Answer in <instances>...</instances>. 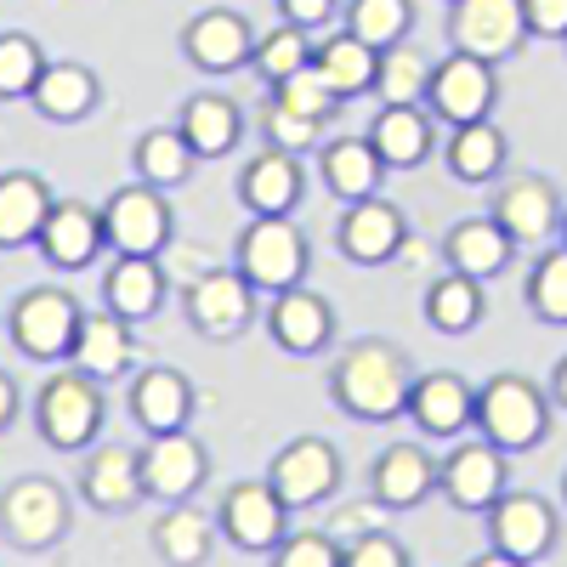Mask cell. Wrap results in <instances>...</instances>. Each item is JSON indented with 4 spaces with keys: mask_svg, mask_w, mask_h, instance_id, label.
I'll list each match as a JSON object with an SVG mask.
<instances>
[{
    "mask_svg": "<svg viewBox=\"0 0 567 567\" xmlns=\"http://www.w3.org/2000/svg\"><path fill=\"white\" fill-rule=\"evenodd\" d=\"M272 567H341V545L323 528L307 534H284V545L272 550Z\"/></svg>",
    "mask_w": 567,
    "mask_h": 567,
    "instance_id": "cell-46",
    "label": "cell"
},
{
    "mask_svg": "<svg viewBox=\"0 0 567 567\" xmlns=\"http://www.w3.org/2000/svg\"><path fill=\"white\" fill-rule=\"evenodd\" d=\"M267 483L290 511H312V505H323L329 494L341 488V454H336V443H323V437H296V443H284L272 454Z\"/></svg>",
    "mask_w": 567,
    "mask_h": 567,
    "instance_id": "cell-13",
    "label": "cell"
},
{
    "mask_svg": "<svg viewBox=\"0 0 567 567\" xmlns=\"http://www.w3.org/2000/svg\"><path fill=\"white\" fill-rule=\"evenodd\" d=\"M194 386H187V374L171 369V363H154L142 369L131 381V420L142 437H171V432H187V420H194Z\"/></svg>",
    "mask_w": 567,
    "mask_h": 567,
    "instance_id": "cell-22",
    "label": "cell"
},
{
    "mask_svg": "<svg viewBox=\"0 0 567 567\" xmlns=\"http://www.w3.org/2000/svg\"><path fill=\"white\" fill-rule=\"evenodd\" d=\"M58 194L34 171H0V250H29L40 245V227L52 216Z\"/></svg>",
    "mask_w": 567,
    "mask_h": 567,
    "instance_id": "cell-25",
    "label": "cell"
},
{
    "mask_svg": "<svg viewBox=\"0 0 567 567\" xmlns=\"http://www.w3.org/2000/svg\"><path fill=\"white\" fill-rule=\"evenodd\" d=\"M261 131H267V148H278V154H307V148H318V136H323V125L318 120H307V114H290V109H267V120H261Z\"/></svg>",
    "mask_w": 567,
    "mask_h": 567,
    "instance_id": "cell-45",
    "label": "cell"
},
{
    "mask_svg": "<svg viewBox=\"0 0 567 567\" xmlns=\"http://www.w3.org/2000/svg\"><path fill=\"white\" fill-rule=\"evenodd\" d=\"M103 210H91L85 199H58L52 205V216H45V227H40V256H45V267L52 272H85L91 261L103 256Z\"/></svg>",
    "mask_w": 567,
    "mask_h": 567,
    "instance_id": "cell-20",
    "label": "cell"
},
{
    "mask_svg": "<svg viewBox=\"0 0 567 567\" xmlns=\"http://www.w3.org/2000/svg\"><path fill=\"white\" fill-rule=\"evenodd\" d=\"M182 58L205 74H233L256 58V29L245 12H227V7L194 12L182 23Z\"/></svg>",
    "mask_w": 567,
    "mask_h": 567,
    "instance_id": "cell-15",
    "label": "cell"
},
{
    "mask_svg": "<svg viewBox=\"0 0 567 567\" xmlns=\"http://www.w3.org/2000/svg\"><path fill=\"white\" fill-rule=\"evenodd\" d=\"M307 63H312V34L296 29V23H278L272 34H261L256 40V58H250V69L261 74V85H284L290 74H301Z\"/></svg>",
    "mask_w": 567,
    "mask_h": 567,
    "instance_id": "cell-41",
    "label": "cell"
},
{
    "mask_svg": "<svg viewBox=\"0 0 567 567\" xmlns=\"http://www.w3.org/2000/svg\"><path fill=\"white\" fill-rule=\"evenodd\" d=\"M369 494H374V505H386V511H409L425 494H437V460L425 454L420 443H392L381 460L369 465Z\"/></svg>",
    "mask_w": 567,
    "mask_h": 567,
    "instance_id": "cell-26",
    "label": "cell"
},
{
    "mask_svg": "<svg viewBox=\"0 0 567 567\" xmlns=\"http://www.w3.org/2000/svg\"><path fill=\"white\" fill-rule=\"evenodd\" d=\"M29 103L40 120H52V125H80L91 109L103 103V80L97 69H85V63H69V58H52L40 74V85L29 91Z\"/></svg>",
    "mask_w": 567,
    "mask_h": 567,
    "instance_id": "cell-27",
    "label": "cell"
},
{
    "mask_svg": "<svg viewBox=\"0 0 567 567\" xmlns=\"http://www.w3.org/2000/svg\"><path fill=\"white\" fill-rule=\"evenodd\" d=\"M131 363H136L131 323L114 318L109 307L85 312V318H80V336H74V352H69V369H80L85 381L109 386V381H120V374H131Z\"/></svg>",
    "mask_w": 567,
    "mask_h": 567,
    "instance_id": "cell-24",
    "label": "cell"
},
{
    "mask_svg": "<svg viewBox=\"0 0 567 567\" xmlns=\"http://www.w3.org/2000/svg\"><path fill=\"white\" fill-rule=\"evenodd\" d=\"M341 567H409V550L386 528H374V534L341 545Z\"/></svg>",
    "mask_w": 567,
    "mask_h": 567,
    "instance_id": "cell-47",
    "label": "cell"
},
{
    "mask_svg": "<svg viewBox=\"0 0 567 567\" xmlns=\"http://www.w3.org/2000/svg\"><path fill=\"white\" fill-rule=\"evenodd\" d=\"M437 494L454 511H494L505 494V454L494 443H454L449 460H437Z\"/></svg>",
    "mask_w": 567,
    "mask_h": 567,
    "instance_id": "cell-18",
    "label": "cell"
},
{
    "mask_svg": "<svg viewBox=\"0 0 567 567\" xmlns=\"http://www.w3.org/2000/svg\"><path fill=\"white\" fill-rule=\"evenodd\" d=\"M363 136H369V148L381 154L386 171H414L437 154V125L425 109H374Z\"/></svg>",
    "mask_w": 567,
    "mask_h": 567,
    "instance_id": "cell-28",
    "label": "cell"
},
{
    "mask_svg": "<svg viewBox=\"0 0 567 567\" xmlns=\"http://www.w3.org/2000/svg\"><path fill=\"white\" fill-rule=\"evenodd\" d=\"M103 307L125 323H148L165 307V267L154 256H114L103 272Z\"/></svg>",
    "mask_w": 567,
    "mask_h": 567,
    "instance_id": "cell-31",
    "label": "cell"
},
{
    "mask_svg": "<svg viewBox=\"0 0 567 567\" xmlns=\"http://www.w3.org/2000/svg\"><path fill=\"white\" fill-rule=\"evenodd\" d=\"M336 245H341V256H347L352 267H386V261H398L403 245H409L403 210H398L392 199H381V194L347 205V216H341V227H336Z\"/></svg>",
    "mask_w": 567,
    "mask_h": 567,
    "instance_id": "cell-16",
    "label": "cell"
},
{
    "mask_svg": "<svg viewBox=\"0 0 567 567\" xmlns=\"http://www.w3.org/2000/svg\"><path fill=\"white\" fill-rule=\"evenodd\" d=\"M176 131L187 136V148H194L199 159H221L239 148V136H245V109L221 97V91H194V97L182 103L176 114Z\"/></svg>",
    "mask_w": 567,
    "mask_h": 567,
    "instance_id": "cell-30",
    "label": "cell"
},
{
    "mask_svg": "<svg viewBox=\"0 0 567 567\" xmlns=\"http://www.w3.org/2000/svg\"><path fill=\"white\" fill-rule=\"evenodd\" d=\"M528 307L545 323H567V245H550L528 272Z\"/></svg>",
    "mask_w": 567,
    "mask_h": 567,
    "instance_id": "cell-43",
    "label": "cell"
},
{
    "mask_svg": "<svg viewBox=\"0 0 567 567\" xmlns=\"http://www.w3.org/2000/svg\"><path fill=\"white\" fill-rule=\"evenodd\" d=\"M290 516H296V511L272 494L267 477H261V483H233V488L221 494V505H216V534H221L227 545H239V550L272 556V550L284 545V534H290Z\"/></svg>",
    "mask_w": 567,
    "mask_h": 567,
    "instance_id": "cell-11",
    "label": "cell"
},
{
    "mask_svg": "<svg viewBox=\"0 0 567 567\" xmlns=\"http://www.w3.org/2000/svg\"><path fill=\"white\" fill-rule=\"evenodd\" d=\"M414 29V0H347V34L363 40L369 52L409 45Z\"/></svg>",
    "mask_w": 567,
    "mask_h": 567,
    "instance_id": "cell-39",
    "label": "cell"
},
{
    "mask_svg": "<svg viewBox=\"0 0 567 567\" xmlns=\"http://www.w3.org/2000/svg\"><path fill=\"white\" fill-rule=\"evenodd\" d=\"M494 103H499V69L494 63H477V58H443L432 69V91H425V114L443 120L449 131L460 125H477V120H494Z\"/></svg>",
    "mask_w": 567,
    "mask_h": 567,
    "instance_id": "cell-10",
    "label": "cell"
},
{
    "mask_svg": "<svg viewBox=\"0 0 567 567\" xmlns=\"http://www.w3.org/2000/svg\"><path fill=\"white\" fill-rule=\"evenodd\" d=\"M278 12H284V23H296V29H323L329 18L341 12V0H278Z\"/></svg>",
    "mask_w": 567,
    "mask_h": 567,
    "instance_id": "cell-49",
    "label": "cell"
},
{
    "mask_svg": "<svg viewBox=\"0 0 567 567\" xmlns=\"http://www.w3.org/2000/svg\"><path fill=\"white\" fill-rule=\"evenodd\" d=\"M443 256H449V272L460 278H499L516 256V245L505 239V227L494 216H465L449 227V239H443Z\"/></svg>",
    "mask_w": 567,
    "mask_h": 567,
    "instance_id": "cell-32",
    "label": "cell"
},
{
    "mask_svg": "<svg viewBox=\"0 0 567 567\" xmlns=\"http://www.w3.org/2000/svg\"><path fill=\"white\" fill-rule=\"evenodd\" d=\"M233 267L250 278V290L261 296H284L307 284V267H312V245L307 233L296 227V216H250L239 245H233Z\"/></svg>",
    "mask_w": 567,
    "mask_h": 567,
    "instance_id": "cell-2",
    "label": "cell"
},
{
    "mask_svg": "<svg viewBox=\"0 0 567 567\" xmlns=\"http://www.w3.org/2000/svg\"><path fill=\"white\" fill-rule=\"evenodd\" d=\"M80 318L85 312H80V301L69 290H29V296H18L7 329H12V347L29 363H69Z\"/></svg>",
    "mask_w": 567,
    "mask_h": 567,
    "instance_id": "cell-7",
    "label": "cell"
},
{
    "mask_svg": "<svg viewBox=\"0 0 567 567\" xmlns=\"http://www.w3.org/2000/svg\"><path fill=\"white\" fill-rule=\"evenodd\" d=\"M488 539H494L499 556L534 567V561L556 545V511H550L539 494L505 488V494L494 499V511H488Z\"/></svg>",
    "mask_w": 567,
    "mask_h": 567,
    "instance_id": "cell-17",
    "label": "cell"
},
{
    "mask_svg": "<svg viewBox=\"0 0 567 567\" xmlns=\"http://www.w3.org/2000/svg\"><path fill=\"white\" fill-rule=\"evenodd\" d=\"M449 7H454V0H449Z\"/></svg>",
    "mask_w": 567,
    "mask_h": 567,
    "instance_id": "cell-55",
    "label": "cell"
},
{
    "mask_svg": "<svg viewBox=\"0 0 567 567\" xmlns=\"http://www.w3.org/2000/svg\"><path fill=\"white\" fill-rule=\"evenodd\" d=\"M425 437H460L471 420H477V386L454 369H432V374H414V392L403 409Z\"/></svg>",
    "mask_w": 567,
    "mask_h": 567,
    "instance_id": "cell-23",
    "label": "cell"
},
{
    "mask_svg": "<svg viewBox=\"0 0 567 567\" xmlns=\"http://www.w3.org/2000/svg\"><path fill=\"white\" fill-rule=\"evenodd\" d=\"M136 460H142V499H159V505H187L210 477V454L194 432L148 437L136 449Z\"/></svg>",
    "mask_w": 567,
    "mask_h": 567,
    "instance_id": "cell-12",
    "label": "cell"
},
{
    "mask_svg": "<svg viewBox=\"0 0 567 567\" xmlns=\"http://www.w3.org/2000/svg\"><path fill=\"white\" fill-rule=\"evenodd\" d=\"M534 40H567V0H523Z\"/></svg>",
    "mask_w": 567,
    "mask_h": 567,
    "instance_id": "cell-48",
    "label": "cell"
},
{
    "mask_svg": "<svg viewBox=\"0 0 567 567\" xmlns=\"http://www.w3.org/2000/svg\"><path fill=\"white\" fill-rule=\"evenodd\" d=\"M534 34L523 18V0H454L449 7V45L477 63H511Z\"/></svg>",
    "mask_w": 567,
    "mask_h": 567,
    "instance_id": "cell-6",
    "label": "cell"
},
{
    "mask_svg": "<svg viewBox=\"0 0 567 567\" xmlns=\"http://www.w3.org/2000/svg\"><path fill=\"white\" fill-rule=\"evenodd\" d=\"M471 425H477L483 443H494L505 460L528 454L550 432V398L534 381H523V374H494V381L477 392V420Z\"/></svg>",
    "mask_w": 567,
    "mask_h": 567,
    "instance_id": "cell-4",
    "label": "cell"
},
{
    "mask_svg": "<svg viewBox=\"0 0 567 567\" xmlns=\"http://www.w3.org/2000/svg\"><path fill=\"white\" fill-rule=\"evenodd\" d=\"M131 165H136V182L142 187H182L187 176H194L199 154L187 148V136L176 125H159V131H142L136 136V148H131Z\"/></svg>",
    "mask_w": 567,
    "mask_h": 567,
    "instance_id": "cell-36",
    "label": "cell"
},
{
    "mask_svg": "<svg viewBox=\"0 0 567 567\" xmlns=\"http://www.w3.org/2000/svg\"><path fill=\"white\" fill-rule=\"evenodd\" d=\"M45 63H52V58L40 52V40H34V34L7 29V34H0V97H7V103L23 97V103H29V91L40 85Z\"/></svg>",
    "mask_w": 567,
    "mask_h": 567,
    "instance_id": "cell-42",
    "label": "cell"
},
{
    "mask_svg": "<svg viewBox=\"0 0 567 567\" xmlns=\"http://www.w3.org/2000/svg\"><path fill=\"white\" fill-rule=\"evenodd\" d=\"M80 499L103 516H125L142 505V460L125 443H91L80 465Z\"/></svg>",
    "mask_w": 567,
    "mask_h": 567,
    "instance_id": "cell-21",
    "label": "cell"
},
{
    "mask_svg": "<svg viewBox=\"0 0 567 567\" xmlns=\"http://www.w3.org/2000/svg\"><path fill=\"white\" fill-rule=\"evenodd\" d=\"M171 233H176V216H171V199L159 194V187H120V194H109L103 205V239L114 256H154L171 245Z\"/></svg>",
    "mask_w": 567,
    "mask_h": 567,
    "instance_id": "cell-9",
    "label": "cell"
},
{
    "mask_svg": "<svg viewBox=\"0 0 567 567\" xmlns=\"http://www.w3.org/2000/svg\"><path fill=\"white\" fill-rule=\"evenodd\" d=\"M483 312H488V301H483L477 278L443 272L432 290H425V318H432V329H443V336H471V329L483 323Z\"/></svg>",
    "mask_w": 567,
    "mask_h": 567,
    "instance_id": "cell-38",
    "label": "cell"
},
{
    "mask_svg": "<svg viewBox=\"0 0 567 567\" xmlns=\"http://www.w3.org/2000/svg\"><path fill=\"white\" fill-rule=\"evenodd\" d=\"M505 154H511V136H505L494 120L460 125V131H449V142H443V165H449V176L465 182V187H488V182H499Z\"/></svg>",
    "mask_w": 567,
    "mask_h": 567,
    "instance_id": "cell-34",
    "label": "cell"
},
{
    "mask_svg": "<svg viewBox=\"0 0 567 567\" xmlns=\"http://www.w3.org/2000/svg\"><path fill=\"white\" fill-rule=\"evenodd\" d=\"M272 103L278 109H290V114H307V120H336L341 114V97H336V91H329V80L307 63L301 74H290V80H284V85H272Z\"/></svg>",
    "mask_w": 567,
    "mask_h": 567,
    "instance_id": "cell-44",
    "label": "cell"
},
{
    "mask_svg": "<svg viewBox=\"0 0 567 567\" xmlns=\"http://www.w3.org/2000/svg\"><path fill=\"white\" fill-rule=\"evenodd\" d=\"M561 245H567V216H561Z\"/></svg>",
    "mask_w": 567,
    "mask_h": 567,
    "instance_id": "cell-53",
    "label": "cell"
},
{
    "mask_svg": "<svg viewBox=\"0 0 567 567\" xmlns=\"http://www.w3.org/2000/svg\"><path fill=\"white\" fill-rule=\"evenodd\" d=\"M432 69L414 45H392L381 52V74H374V97L381 109H425V91H432Z\"/></svg>",
    "mask_w": 567,
    "mask_h": 567,
    "instance_id": "cell-40",
    "label": "cell"
},
{
    "mask_svg": "<svg viewBox=\"0 0 567 567\" xmlns=\"http://www.w3.org/2000/svg\"><path fill=\"white\" fill-rule=\"evenodd\" d=\"M312 69L329 80V91L347 103V97H363L374 91V74H381V52H369L363 40H352L347 29L329 34L323 45H312Z\"/></svg>",
    "mask_w": 567,
    "mask_h": 567,
    "instance_id": "cell-35",
    "label": "cell"
},
{
    "mask_svg": "<svg viewBox=\"0 0 567 567\" xmlns=\"http://www.w3.org/2000/svg\"><path fill=\"white\" fill-rule=\"evenodd\" d=\"M103 420H109V398H103L97 381H85L80 369L52 374L34 398V432L58 454H85L103 437Z\"/></svg>",
    "mask_w": 567,
    "mask_h": 567,
    "instance_id": "cell-3",
    "label": "cell"
},
{
    "mask_svg": "<svg viewBox=\"0 0 567 567\" xmlns=\"http://www.w3.org/2000/svg\"><path fill=\"white\" fill-rule=\"evenodd\" d=\"M561 45H567V40H561Z\"/></svg>",
    "mask_w": 567,
    "mask_h": 567,
    "instance_id": "cell-56",
    "label": "cell"
},
{
    "mask_svg": "<svg viewBox=\"0 0 567 567\" xmlns=\"http://www.w3.org/2000/svg\"><path fill=\"white\" fill-rule=\"evenodd\" d=\"M488 216L505 227V239L516 250H534V245H550L556 239L567 210H561V194H556L545 176H511V182H499Z\"/></svg>",
    "mask_w": 567,
    "mask_h": 567,
    "instance_id": "cell-14",
    "label": "cell"
},
{
    "mask_svg": "<svg viewBox=\"0 0 567 567\" xmlns=\"http://www.w3.org/2000/svg\"><path fill=\"white\" fill-rule=\"evenodd\" d=\"M561 499H567V483H561Z\"/></svg>",
    "mask_w": 567,
    "mask_h": 567,
    "instance_id": "cell-54",
    "label": "cell"
},
{
    "mask_svg": "<svg viewBox=\"0 0 567 567\" xmlns=\"http://www.w3.org/2000/svg\"><path fill=\"white\" fill-rule=\"evenodd\" d=\"M318 176H323V187H329L341 205H358V199L381 194L386 165H381V154L369 148V136H336V142L318 154Z\"/></svg>",
    "mask_w": 567,
    "mask_h": 567,
    "instance_id": "cell-33",
    "label": "cell"
},
{
    "mask_svg": "<svg viewBox=\"0 0 567 567\" xmlns=\"http://www.w3.org/2000/svg\"><path fill=\"white\" fill-rule=\"evenodd\" d=\"M267 336H272L278 352H290V358H318L329 341H336V307H329L318 290H307V284H296V290L272 296Z\"/></svg>",
    "mask_w": 567,
    "mask_h": 567,
    "instance_id": "cell-19",
    "label": "cell"
},
{
    "mask_svg": "<svg viewBox=\"0 0 567 567\" xmlns=\"http://www.w3.org/2000/svg\"><path fill=\"white\" fill-rule=\"evenodd\" d=\"M301 194H307L301 159L296 154H278V148L256 154L245 165V176H239V199H245L250 216H296Z\"/></svg>",
    "mask_w": 567,
    "mask_h": 567,
    "instance_id": "cell-29",
    "label": "cell"
},
{
    "mask_svg": "<svg viewBox=\"0 0 567 567\" xmlns=\"http://www.w3.org/2000/svg\"><path fill=\"white\" fill-rule=\"evenodd\" d=\"M550 398H556V409H567V358L550 369Z\"/></svg>",
    "mask_w": 567,
    "mask_h": 567,
    "instance_id": "cell-51",
    "label": "cell"
},
{
    "mask_svg": "<svg viewBox=\"0 0 567 567\" xmlns=\"http://www.w3.org/2000/svg\"><path fill=\"white\" fill-rule=\"evenodd\" d=\"M182 312L205 341H239L256 323V290L239 267H210L182 290Z\"/></svg>",
    "mask_w": 567,
    "mask_h": 567,
    "instance_id": "cell-8",
    "label": "cell"
},
{
    "mask_svg": "<svg viewBox=\"0 0 567 567\" xmlns=\"http://www.w3.org/2000/svg\"><path fill=\"white\" fill-rule=\"evenodd\" d=\"M409 392H414V363L392 341H358L329 369V398L369 425L398 420L409 409Z\"/></svg>",
    "mask_w": 567,
    "mask_h": 567,
    "instance_id": "cell-1",
    "label": "cell"
},
{
    "mask_svg": "<svg viewBox=\"0 0 567 567\" xmlns=\"http://www.w3.org/2000/svg\"><path fill=\"white\" fill-rule=\"evenodd\" d=\"M471 567H523V561H511V556H499V550H488V556H477Z\"/></svg>",
    "mask_w": 567,
    "mask_h": 567,
    "instance_id": "cell-52",
    "label": "cell"
},
{
    "mask_svg": "<svg viewBox=\"0 0 567 567\" xmlns=\"http://www.w3.org/2000/svg\"><path fill=\"white\" fill-rule=\"evenodd\" d=\"M74 523V505L63 494V483L52 477H18L0 488V539H7L12 550H52L63 545Z\"/></svg>",
    "mask_w": 567,
    "mask_h": 567,
    "instance_id": "cell-5",
    "label": "cell"
},
{
    "mask_svg": "<svg viewBox=\"0 0 567 567\" xmlns=\"http://www.w3.org/2000/svg\"><path fill=\"white\" fill-rule=\"evenodd\" d=\"M18 420V381L7 369H0V432H7V425Z\"/></svg>",
    "mask_w": 567,
    "mask_h": 567,
    "instance_id": "cell-50",
    "label": "cell"
},
{
    "mask_svg": "<svg viewBox=\"0 0 567 567\" xmlns=\"http://www.w3.org/2000/svg\"><path fill=\"white\" fill-rule=\"evenodd\" d=\"M154 550L165 567H205L216 550V523L194 505H165V516L154 523Z\"/></svg>",
    "mask_w": 567,
    "mask_h": 567,
    "instance_id": "cell-37",
    "label": "cell"
}]
</instances>
